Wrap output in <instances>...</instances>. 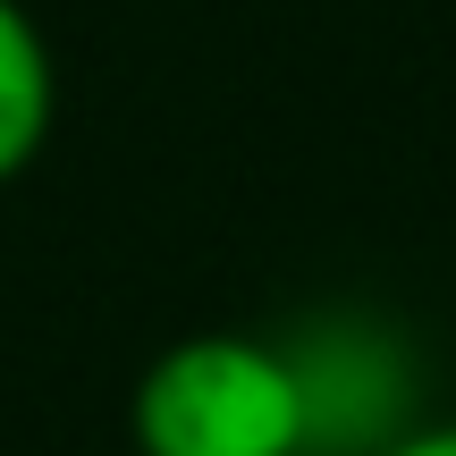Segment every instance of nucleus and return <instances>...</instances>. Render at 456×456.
Here are the masks:
<instances>
[{
  "instance_id": "f257e3e1",
  "label": "nucleus",
  "mask_w": 456,
  "mask_h": 456,
  "mask_svg": "<svg viewBox=\"0 0 456 456\" xmlns=\"http://www.w3.org/2000/svg\"><path fill=\"white\" fill-rule=\"evenodd\" d=\"M127 423L135 456H313L296 355L237 330H203L152 355Z\"/></svg>"
},
{
  "instance_id": "f03ea898",
  "label": "nucleus",
  "mask_w": 456,
  "mask_h": 456,
  "mask_svg": "<svg viewBox=\"0 0 456 456\" xmlns=\"http://www.w3.org/2000/svg\"><path fill=\"white\" fill-rule=\"evenodd\" d=\"M51 118H60V68H51L43 26L26 0H0V186L43 152Z\"/></svg>"
},
{
  "instance_id": "7ed1b4c3",
  "label": "nucleus",
  "mask_w": 456,
  "mask_h": 456,
  "mask_svg": "<svg viewBox=\"0 0 456 456\" xmlns=\"http://www.w3.org/2000/svg\"><path fill=\"white\" fill-rule=\"evenodd\" d=\"M372 456H456V414H448V423H414V431H397V440L372 448Z\"/></svg>"
}]
</instances>
